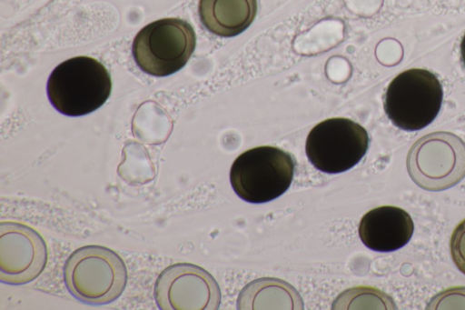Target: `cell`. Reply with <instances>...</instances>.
<instances>
[{
    "instance_id": "cell-1",
    "label": "cell",
    "mask_w": 465,
    "mask_h": 310,
    "mask_svg": "<svg viewBox=\"0 0 465 310\" xmlns=\"http://www.w3.org/2000/svg\"><path fill=\"white\" fill-rule=\"evenodd\" d=\"M63 275L68 292L90 305L115 301L127 284V269L122 257L101 245H85L74 250L65 260Z\"/></svg>"
},
{
    "instance_id": "cell-2",
    "label": "cell",
    "mask_w": 465,
    "mask_h": 310,
    "mask_svg": "<svg viewBox=\"0 0 465 310\" xmlns=\"http://www.w3.org/2000/svg\"><path fill=\"white\" fill-rule=\"evenodd\" d=\"M111 90L107 69L86 55L59 64L51 72L46 85L51 105L67 116H83L97 110L107 101Z\"/></svg>"
},
{
    "instance_id": "cell-3",
    "label": "cell",
    "mask_w": 465,
    "mask_h": 310,
    "mask_svg": "<svg viewBox=\"0 0 465 310\" xmlns=\"http://www.w3.org/2000/svg\"><path fill=\"white\" fill-rule=\"evenodd\" d=\"M292 156L275 146L262 145L242 153L232 163L230 182L235 194L252 204L278 198L290 187L294 175Z\"/></svg>"
},
{
    "instance_id": "cell-4",
    "label": "cell",
    "mask_w": 465,
    "mask_h": 310,
    "mask_svg": "<svg viewBox=\"0 0 465 310\" xmlns=\"http://www.w3.org/2000/svg\"><path fill=\"white\" fill-rule=\"evenodd\" d=\"M196 45L193 26L180 18H163L143 26L132 45L138 67L153 76H167L181 70Z\"/></svg>"
},
{
    "instance_id": "cell-5",
    "label": "cell",
    "mask_w": 465,
    "mask_h": 310,
    "mask_svg": "<svg viewBox=\"0 0 465 310\" xmlns=\"http://www.w3.org/2000/svg\"><path fill=\"white\" fill-rule=\"evenodd\" d=\"M443 99L438 77L426 69L411 68L395 76L384 95V111L392 124L405 131L429 125L438 115Z\"/></svg>"
},
{
    "instance_id": "cell-6",
    "label": "cell",
    "mask_w": 465,
    "mask_h": 310,
    "mask_svg": "<svg viewBox=\"0 0 465 310\" xmlns=\"http://www.w3.org/2000/svg\"><path fill=\"white\" fill-rule=\"evenodd\" d=\"M407 170L421 189H449L465 177V143L450 132L428 134L411 147Z\"/></svg>"
},
{
    "instance_id": "cell-7",
    "label": "cell",
    "mask_w": 465,
    "mask_h": 310,
    "mask_svg": "<svg viewBox=\"0 0 465 310\" xmlns=\"http://www.w3.org/2000/svg\"><path fill=\"white\" fill-rule=\"evenodd\" d=\"M370 138L360 124L332 117L314 125L305 142V153L319 171L339 174L355 166L365 155Z\"/></svg>"
},
{
    "instance_id": "cell-8",
    "label": "cell",
    "mask_w": 465,
    "mask_h": 310,
    "mask_svg": "<svg viewBox=\"0 0 465 310\" xmlns=\"http://www.w3.org/2000/svg\"><path fill=\"white\" fill-rule=\"evenodd\" d=\"M155 303L161 310H213L221 303L217 282L203 268L177 263L163 269L153 287Z\"/></svg>"
},
{
    "instance_id": "cell-9",
    "label": "cell",
    "mask_w": 465,
    "mask_h": 310,
    "mask_svg": "<svg viewBox=\"0 0 465 310\" xmlns=\"http://www.w3.org/2000/svg\"><path fill=\"white\" fill-rule=\"evenodd\" d=\"M48 258L42 235L26 225L0 223V281L20 285L36 279L45 270Z\"/></svg>"
},
{
    "instance_id": "cell-10",
    "label": "cell",
    "mask_w": 465,
    "mask_h": 310,
    "mask_svg": "<svg viewBox=\"0 0 465 310\" xmlns=\"http://www.w3.org/2000/svg\"><path fill=\"white\" fill-rule=\"evenodd\" d=\"M358 232L366 247L377 252H391L407 245L413 235L414 224L404 209L382 205L361 217Z\"/></svg>"
},
{
    "instance_id": "cell-11",
    "label": "cell",
    "mask_w": 465,
    "mask_h": 310,
    "mask_svg": "<svg viewBox=\"0 0 465 310\" xmlns=\"http://www.w3.org/2000/svg\"><path fill=\"white\" fill-rule=\"evenodd\" d=\"M198 14L212 34L232 37L245 31L257 14V0H199Z\"/></svg>"
},
{
    "instance_id": "cell-12",
    "label": "cell",
    "mask_w": 465,
    "mask_h": 310,
    "mask_svg": "<svg viewBox=\"0 0 465 310\" xmlns=\"http://www.w3.org/2000/svg\"><path fill=\"white\" fill-rule=\"evenodd\" d=\"M239 309H302L298 292L290 284L277 278L256 279L241 292Z\"/></svg>"
},
{
    "instance_id": "cell-13",
    "label": "cell",
    "mask_w": 465,
    "mask_h": 310,
    "mask_svg": "<svg viewBox=\"0 0 465 310\" xmlns=\"http://www.w3.org/2000/svg\"><path fill=\"white\" fill-rule=\"evenodd\" d=\"M333 309H396L392 298L370 286H357L342 292L333 302Z\"/></svg>"
},
{
    "instance_id": "cell-14",
    "label": "cell",
    "mask_w": 465,
    "mask_h": 310,
    "mask_svg": "<svg viewBox=\"0 0 465 310\" xmlns=\"http://www.w3.org/2000/svg\"><path fill=\"white\" fill-rule=\"evenodd\" d=\"M427 309H465V286H454L431 298Z\"/></svg>"
},
{
    "instance_id": "cell-15",
    "label": "cell",
    "mask_w": 465,
    "mask_h": 310,
    "mask_svg": "<svg viewBox=\"0 0 465 310\" xmlns=\"http://www.w3.org/2000/svg\"><path fill=\"white\" fill-rule=\"evenodd\" d=\"M450 245L455 265L465 275V219L453 230Z\"/></svg>"
},
{
    "instance_id": "cell-16",
    "label": "cell",
    "mask_w": 465,
    "mask_h": 310,
    "mask_svg": "<svg viewBox=\"0 0 465 310\" xmlns=\"http://www.w3.org/2000/svg\"><path fill=\"white\" fill-rule=\"evenodd\" d=\"M460 55H461V60L465 65V35H463L461 43H460Z\"/></svg>"
}]
</instances>
